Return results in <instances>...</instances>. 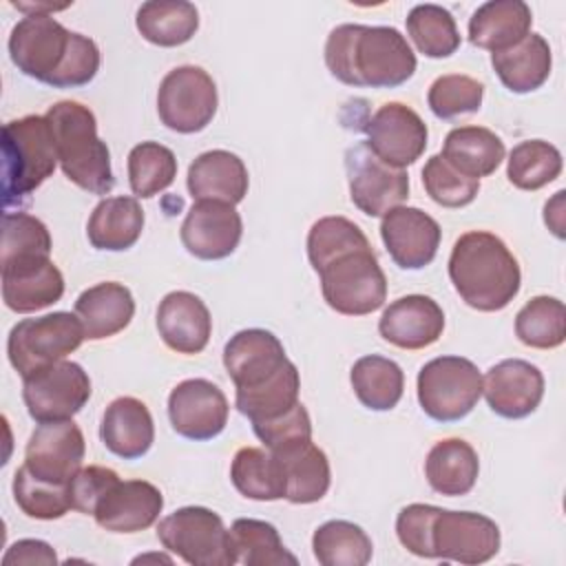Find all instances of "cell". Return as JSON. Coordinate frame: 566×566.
I'll list each match as a JSON object with an SVG mask.
<instances>
[{
  "label": "cell",
  "instance_id": "obj_1",
  "mask_svg": "<svg viewBox=\"0 0 566 566\" xmlns=\"http://www.w3.org/2000/svg\"><path fill=\"white\" fill-rule=\"evenodd\" d=\"M307 259L321 279L325 303L345 316L382 307L387 279L365 232L347 217H323L307 232Z\"/></svg>",
  "mask_w": 566,
  "mask_h": 566
},
{
  "label": "cell",
  "instance_id": "obj_2",
  "mask_svg": "<svg viewBox=\"0 0 566 566\" xmlns=\"http://www.w3.org/2000/svg\"><path fill=\"white\" fill-rule=\"evenodd\" d=\"M9 55L18 71L53 88L84 86L99 71L97 44L51 13H27L11 29Z\"/></svg>",
  "mask_w": 566,
  "mask_h": 566
},
{
  "label": "cell",
  "instance_id": "obj_3",
  "mask_svg": "<svg viewBox=\"0 0 566 566\" xmlns=\"http://www.w3.org/2000/svg\"><path fill=\"white\" fill-rule=\"evenodd\" d=\"M329 73L347 86L396 88L416 73V55L394 27L338 24L325 42Z\"/></svg>",
  "mask_w": 566,
  "mask_h": 566
},
{
  "label": "cell",
  "instance_id": "obj_4",
  "mask_svg": "<svg viewBox=\"0 0 566 566\" xmlns=\"http://www.w3.org/2000/svg\"><path fill=\"white\" fill-rule=\"evenodd\" d=\"M449 279L460 298L478 312H500L520 292V263L493 232H464L449 256Z\"/></svg>",
  "mask_w": 566,
  "mask_h": 566
},
{
  "label": "cell",
  "instance_id": "obj_5",
  "mask_svg": "<svg viewBox=\"0 0 566 566\" xmlns=\"http://www.w3.org/2000/svg\"><path fill=\"white\" fill-rule=\"evenodd\" d=\"M44 117L64 177L91 195H108L115 186L111 153L97 135L93 111L80 102L62 99L49 106Z\"/></svg>",
  "mask_w": 566,
  "mask_h": 566
},
{
  "label": "cell",
  "instance_id": "obj_6",
  "mask_svg": "<svg viewBox=\"0 0 566 566\" xmlns=\"http://www.w3.org/2000/svg\"><path fill=\"white\" fill-rule=\"evenodd\" d=\"M53 135L44 115H24L2 128V203L20 208L57 166Z\"/></svg>",
  "mask_w": 566,
  "mask_h": 566
},
{
  "label": "cell",
  "instance_id": "obj_7",
  "mask_svg": "<svg viewBox=\"0 0 566 566\" xmlns=\"http://www.w3.org/2000/svg\"><path fill=\"white\" fill-rule=\"evenodd\" d=\"M166 551L190 566H232L237 551L221 515L206 506H184L166 515L157 526Z\"/></svg>",
  "mask_w": 566,
  "mask_h": 566
},
{
  "label": "cell",
  "instance_id": "obj_8",
  "mask_svg": "<svg viewBox=\"0 0 566 566\" xmlns=\"http://www.w3.org/2000/svg\"><path fill=\"white\" fill-rule=\"evenodd\" d=\"M420 409L438 422H455L473 411L482 396V374L469 358L438 356L418 371Z\"/></svg>",
  "mask_w": 566,
  "mask_h": 566
},
{
  "label": "cell",
  "instance_id": "obj_9",
  "mask_svg": "<svg viewBox=\"0 0 566 566\" xmlns=\"http://www.w3.org/2000/svg\"><path fill=\"white\" fill-rule=\"evenodd\" d=\"M84 338V327L77 314L53 312L38 318H24L9 332V363L22 378H27L51 363L64 360Z\"/></svg>",
  "mask_w": 566,
  "mask_h": 566
},
{
  "label": "cell",
  "instance_id": "obj_10",
  "mask_svg": "<svg viewBox=\"0 0 566 566\" xmlns=\"http://www.w3.org/2000/svg\"><path fill=\"white\" fill-rule=\"evenodd\" d=\"M219 106L217 84L201 66L168 71L157 91V113L166 128L190 135L203 130Z\"/></svg>",
  "mask_w": 566,
  "mask_h": 566
},
{
  "label": "cell",
  "instance_id": "obj_11",
  "mask_svg": "<svg viewBox=\"0 0 566 566\" xmlns=\"http://www.w3.org/2000/svg\"><path fill=\"white\" fill-rule=\"evenodd\" d=\"M22 400L35 422L71 420L91 398V378L73 360L51 363L22 378Z\"/></svg>",
  "mask_w": 566,
  "mask_h": 566
},
{
  "label": "cell",
  "instance_id": "obj_12",
  "mask_svg": "<svg viewBox=\"0 0 566 566\" xmlns=\"http://www.w3.org/2000/svg\"><path fill=\"white\" fill-rule=\"evenodd\" d=\"M345 170L352 203L369 217H385L389 210L402 206L409 197L407 170L391 168L380 161L365 142L347 148Z\"/></svg>",
  "mask_w": 566,
  "mask_h": 566
},
{
  "label": "cell",
  "instance_id": "obj_13",
  "mask_svg": "<svg viewBox=\"0 0 566 566\" xmlns=\"http://www.w3.org/2000/svg\"><path fill=\"white\" fill-rule=\"evenodd\" d=\"M431 548L436 559L484 564L500 551V528L482 513L438 509L431 524Z\"/></svg>",
  "mask_w": 566,
  "mask_h": 566
},
{
  "label": "cell",
  "instance_id": "obj_14",
  "mask_svg": "<svg viewBox=\"0 0 566 566\" xmlns=\"http://www.w3.org/2000/svg\"><path fill=\"white\" fill-rule=\"evenodd\" d=\"M363 128L367 133V148L391 168L405 170L427 148V124L402 102L382 104Z\"/></svg>",
  "mask_w": 566,
  "mask_h": 566
},
{
  "label": "cell",
  "instance_id": "obj_15",
  "mask_svg": "<svg viewBox=\"0 0 566 566\" xmlns=\"http://www.w3.org/2000/svg\"><path fill=\"white\" fill-rule=\"evenodd\" d=\"M86 453L82 429L71 420L38 422L24 449V469L51 484H71Z\"/></svg>",
  "mask_w": 566,
  "mask_h": 566
},
{
  "label": "cell",
  "instance_id": "obj_16",
  "mask_svg": "<svg viewBox=\"0 0 566 566\" xmlns=\"http://www.w3.org/2000/svg\"><path fill=\"white\" fill-rule=\"evenodd\" d=\"M228 413L230 405L226 394L206 378L181 380L168 396L172 429L195 442L217 438L228 424Z\"/></svg>",
  "mask_w": 566,
  "mask_h": 566
},
{
  "label": "cell",
  "instance_id": "obj_17",
  "mask_svg": "<svg viewBox=\"0 0 566 566\" xmlns=\"http://www.w3.org/2000/svg\"><path fill=\"white\" fill-rule=\"evenodd\" d=\"M243 234L241 214L226 201H195L181 223L184 248L201 261L230 256Z\"/></svg>",
  "mask_w": 566,
  "mask_h": 566
},
{
  "label": "cell",
  "instance_id": "obj_18",
  "mask_svg": "<svg viewBox=\"0 0 566 566\" xmlns=\"http://www.w3.org/2000/svg\"><path fill=\"white\" fill-rule=\"evenodd\" d=\"M380 237L398 268L422 270L436 259L442 230L424 210L398 206L382 217Z\"/></svg>",
  "mask_w": 566,
  "mask_h": 566
},
{
  "label": "cell",
  "instance_id": "obj_19",
  "mask_svg": "<svg viewBox=\"0 0 566 566\" xmlns=\"http://www.w3.org/2000/svg\"><path fill=\"white\" fill-rule=\"evenodd\" d=\"M482 394L493 413L520 420L539 407L544 398V376L539 367L528 360L506 358L486 371Z\"/></svg>",
  "mask_w": 566,
  "mask_h": 566
},
{
  "label": "cell",
  "instance_id": "obj_20",
  "mask_svg": "<svg viewBox=\"0 0 566 566\" xmlns=\"http://www.w3.org/2000/svg\"><path fill=\"white\" fill-rule=\"evenodd\" d=\"M287 363L290 358L285 356L283 343L261 327L237 332L223 347V365L237 391L268 382Z\"/></svg>",
  "mask_w": 566,
  "mask_h": 566
},
{
  "label": "cell",
  "instance_id": "obj_21",
  "mask_svg": "<svg viewBox=\"0 0 566 566\" xmlns=\"http://www.w3.org/2000/svg\"><path fill=\"white\" fill-rule=\"evenodd\" d=\"M0 265L2 301L18 314L44 310L64 294V276L51 256H24Z\"/></svg>",
  "mask_w": 566,
  "mask_h": 566
},
{
  "label": "cell",
  "instance_id": "obj_22",
  "mask_svg": "<svg viewBox=\"0 0 566 566\" xmlns=\"http://www.w3.org/2000/svg\"><path fill=\"white\" fill-rule=\"evenodd\" d=\"M164 509L161 491L146 480H117L95 504V522L111 533L150 528Z\"/></svg>",
  "mask_w": 566,
  "mask_h": 566
},
{
  "label": "cell",
  "instance_id": "obj_23",
  "mask_svg": "<svg viewBox=\"0 0 566 566\" xmlns=\"http://www.w3.org/2000/svg\"><path fill=\"white\" fill-rule=\"evenodd\" d=\"M442 329L444 312L424 294H407L389 303L378 321L380 336L400 349H424L442 336Z\"/></svg>",
  "mask_w": 566,
  "mask_h": 566
},
{
  "label": "cell",
  "instance_id": "obj_24",
  "mask_svg": "<svg viewBox=\"0 0 566 566\" xmlns=\"http://www.w3.org/2000/svg\"><path fill=\"white\" fill-rule=\"evenodd\" d=\"M157 329L166 347L177 354H199L212 334V318L206 303L192 292H170L157 307Z\"/></svg>",
  "mask_w": 566,
  "mask_h": 566
},
{
  "label": "cell",
  "instance_id": "obj_25",
  "mask_svg": "<svg viewBox=\"0 0 566 566\" xmlns=\"http://www.w3.org/2000/svg\"><path fill=\"white\" fill-rule=\"evenodd\" d=\"M188 192L195 201L241 203L248 195V168L243 159L230 150L201 153L188 166Z\"/></svg>",
  "mask_w": 566,
  "mask_h": 566
},
{
  "label": "cell",
  "instance_id": "obj_26",
  "mask_svg": "<svg viewBox=\"0 0 566 566\" xmlns=\"http://www.w3.org/2000/svg\"><path fill=\"white\" fill-rule=\"evenodd\" d=\"M285 473V500L292 504H312L325 497L332 482L329 460L312 438H301L270 449Z\"/></svg>",
  "mask_w": 566,
  "mask_h": 566
},
{
  "label": "cell",
  "instance_id": "obj_27",
  "mask_svg": "<svg viewBox=\"0 0 566 566\" xmlns=\"http://www.w3.org/2000/svg\"><path fill=\"white\" fill-rule=\"evenodd\" d=\"M99 438L117 458L137 460L146 455L155 442V424L148 407L133 396L115 398L104 409Z\"/></svg>",
  "mask_w": 566,
  "mask_h": 566
},
{
  "label": "cell",
  "instance_id": "obj_28",
  "mask_svg": "<svg viewBox=\"0 0 566 566\" xmlns=\"http://www.w3.org/2000/svg\"><path fill=\"white\" fill-rule=\"evenodd\" d=\"M533 13L522 0H489L469 20V42L491 53L506 51L531 33Z\"/></svg>",
  "mask_w": 566,
  "mask_h": 566
},
{
  "label": "cell",
  "instance_id": "obj_29",
  "mask_svg": "<svg viewBox=\"0 0 566 566\" xmlns=\"http://www.w3.org/2000/svg\"><path fill=\"white\" fill-rule=\"evenodd\" d=\"M75 314L82 321L84 336L88 340L111 338L133 321L135 298L126 285L104 281L77 296Z\"/></svg>",
  "mask_w": 566,
  "mask_h": 566
},
{
  "label": "cell",
  "instance_id": "obj_30",
  "mask_svg": "<svg viewBox=\"0 0 566 566\" xmlns=\"http://www.w3.org/2000/svg\"><path fill=\"white\" fill-rule=\"evenodd\" d=\"M144 230V210L135 197L102 199L86 223V237L95 250L124 252L137 243Z\"/></svg>",
  "mask_w": 566,
  "mask_h": 566
},
{
  "label": "cell",
  "instance_id": "obj_31",
  "mask_svg": "<svg viewBox=\"0 0 566 566\" xmlns=\"http://www.w3.org/2000/svg\"><path fill=\"white\" fill-rule=\"evenodd\" d=\"M504 142L484 126H458L442 144V159L469 179L489 177L504 159Z\"/></svg>",
  "mask_w": 566,
  "mask_h": 566
},
{
  "label": "cell",
  "instance_id": "obj_32",
  "mask_svg": "<svg viewBox=\"0 0 566 566\" xmlns=\"http://www.w3.org/2000/svg\"><path fill=\"white\" fill-rule=\"evenodd\" d=\"M478 473V453L462 438H444L436 442L424 460L427 482L440 495H467L475 486Z\"/></svg>",
  "mask_w": 566,
  "mask_h": 566
},
{
  "label": "cell",
  "instance_id": "obj_33",
  "mask_svg": "<svg viewBox=\"0 0 566 566\" xmlns=\"http://www.w3.org/2000/svg\"><path fill=\"white\" fill-rule=\"evenodd\" d=\"M491 64L500 82L517 95L537 91L551 75L553 55L548 42L539 33H528L515 46L491 53Z\"/></svg>",
  "mask_w": 566,
  "mask_h": 566
},
{
  "label": "cell",
  "instance_id": "obj_34",
  "mask_svg": "<svg viewBox=\"0 0 566 566\" xmlns=\"http://www.w3.org/2000/svg\"><path fill=\"white\" fill-rule=\"evenodd\" d=\"M137 31L157 46L186 44L199 29V11L186 0H148L137 9Z\"/></svg>",
  "mask_w": 566,
  "mask_h": 566
},
{
  "label": "cell",
  "instance_id": "obj_35",
  "mask_svg": "<svg viewBox=\"0 0 566 566\" xmlns=\"http://www.w3.org/2000/svg\"><path fill=\"white\" fill-rule=\"evenodd\" d=\"M230 480L243 497L259 502L281 500L287 491L281 462L270 449L259 447H243L234 453Z\"/></svg>",
  "mask_w": 566,
  "mask_h": 566
},
{
  "label": "cell",
  "instance_id": "obj_36",
  "mask_svg": "<svg viewBox=\"0 0 566 566\" xmlns=\"http://www.w3.org/2000/svg\"><path fill=\"white\" fill-rule=\"evenodd\" d=\"M349 380L360 405L371 411L394 409L405 391V374L400 365L378 354L358 358L352 367Z\"/></svg>",
  "mask_w": 566,
  "mask_h": 566
},
{
  "label": "cell",
  "instance_id": "obj_37",
  "mask_svg": "<svg viewBox=\"0 0 566 566\" xmlns=\"http://www.w3.org/2000/svg\"><path fill=\"white\" fill-rule=\"evenodd\" d=\"M298 389H301V376L296 365L290 360L268 382L254 389L237 391L234 405L252 424L265 422L294 409L298 405Z\"/></svg>",
  "mask_w": 566,
  "mask_h": 566
},
{
  "label": "cell",
  "instance_id": "obj_38",
  "mask_svg": "<svg viewBox=\"0 0 566 566\" xmlns=\"http://www.w3.org/2000/svg\"><path fill=\"white\" fill-rule=\"evenodd\" d=\"M312 548L323 566H365L374 553L369 535L347 520L321 524L312 535Z\"/></svg>",
  "mask_w": 566,
  "mask_h": 566
},
{
  "label": "cell",
  "instance_id": "obj_39",
  "mask_svg": "<svg viewBox=\"0 0 566 566\" xmlns=\"http://www.w3.org/2000/svg\"><path fill=\"white\" fill-rule=\"evenodd\" d=\"M230 539L237 551V562L245 566H281L298 559L283 546L279 531L263 520L239 517L230 526Z\"/></svg>",
  "mask_w": 566,
  "mask_h": 566
},
{
  "label": "cell",
  "instance_id": "obj_40",
  "mask_svg": "<svg viewBox=\"0 0 566 566\" xmlns=\"http://www.w3.org/2000/svg\"><path fill=\"white\" fill-rule=\"evenodd\" d=\"M515 336L533 349H555L566 338V307L555 296L531 298L515 316Z\"/></svg>",
  "mask_w": 566,
  "mask_h": 566
},
{
  "label": "cell",
  "instance_id": "obj_41",
  "mask_svg": "<svg viewBox=\"0 0 566 566\" xmlns=\"http://www.w3.org/2000/svg\"><path fill=\"white\" fill-rule=\"evenodd\" d=\"M407 33L416 49L433 60L449 57L460 46V33L453 15L440 4H416L407 13Z\"/></svg>",
  "mask_w": 566,
  "mask_h": 566
},
{
  "label": "cell",
  "instance_id": "obj_42",
  "mask_svg": "<svg viewBox=\"0 0 566 566\" xmlns=\"http://www.w3.org/2000/svg\"><path fill=\"white\" fill-rule=\"evenodd\" d=\"M177 177L175 153L159 142H142L128 153V184L135 197L150 199Z\"/></svg>",
  "mask_w": 566,
  "mask_h": 566
},
{
  "label": "cell",
  "instance_id": "obj_43",
  "mask_svg": "<svg viewBox=\"0 0 566 566\" xmlns=\"http://www.w3.org/2000/svg\"><path fill=\"white\" fill-rule=\"evenodd\" d=\"M562 172V153L544 139H526L513 146L506 177L520 190H539Z\"/></svg>",
  "mask_w": 566,
  "mask_h": 566
},
{
  "label": "cell",
  "instance_id": "obj_44",
  "mask_svg": "<svg viewBox=\"0 0 566 566\" xmlns=\"http://www.w3.org/2000/svg\"><path fill=\"white\" fill-rule=\"evenodd\" d=\"M13 500L27 517L60 520L71 511L69 484H51L20 467L13 475Z\"/></svg>",
  "mask_w": 566,
  "mask_h": 566
},
{
  "label": "cell",
  "instance_id": "obj_45",
  "mask_svg": "<svg viewBox=\"0 0 566 566\" xmlns=\"http://www.w3.org/2000/svg\"><path fill=\"white\" fill-rule=\"evenodd\" d=\"M484 99V84L460 73L440 75L429 86V108L440 119H453L458 115L478 113Z\"/></svg>",
  "mask_w": 566,
  "mask_h": 566
},
{
  "label": "cell",
  "instance_id": "obj_46",
  "mask_svg": "<svg viewBox=\"0 0 566 566\" xmlns=\"http://www.w3.org/2000/svg\"><path fill=\"white\" fill-rule=\"evenodd\" d=\"M24 256H51L49 228L33 214L4 212L2 214V250L0 263Z\"/></svg>",
  "mask_w": 566,
  "mask_h": 566
},
{
  "label": "cell",
  "instance_id": "obj_47",
  "mask_svg": "<svg viewBox=\"0 0 566 566\" xmlns=\"http://www.w3.org/2000/svg\"><path fill=\"white\" fill-rule=\"evenodd\" d=\"M422 186L431 201L442 208H464L469 206L480 190L478 179H469L453 170L442 155H431L422 168Z\"/></svg>",
  "mask_w": 566,
  "mask_h": 566
},
{
  "label": "cell",
  "instance_id": "obj_48",
  "mask_svg": "<svg viewBox=\"0 0 566 566\" xmlns=\"http://www.w3.org/2000/svg\"><path fill=\"white\" fill-rule=\"evenodd\" d=\"M438 509L440 506H431V504H409L398 513L396 535L409 553L418 557L436 559L431 548V524Z\"/></svg>",
  "mask_w": 566,
  "mask_h": 566
},
{
  "label": "cell",
  "instance_id": "obj_49",
  "mask_svg": "<svg viewBox=\"0 0 566 566\" xmlns=\"http://www.w3.org/2000/svg\"><path fill=\"white\" fill-rule=\"evenodd\" d=\"M252 429L265 449H274L301 438H312V420L301 402L274 420L254 422Z\"/></svg>",
  "mask_w": 566,
  "mask_h": 566
},
{
  "label": "cell",
  "instance_id": "obj_50",
  "mask_svg": "<svg viewBox=\"0 0 566 566\" xmlns=\"http://www.w3.org/2000/svg\"><path fill=\"white\" fill-rule=\"evenodd\" d=\"M119 480V475L108 469V467H84L80 469L71 484H69V495H71V509L80 511L84 515H93L95 504L99 497Z\"/></svg>",
  "mask_w": 566,
  "mask_h": 566
},
{
  "label": "cell",
  "instance_id": "obj_51",
  "mask_svg": "<svg viewBox=\"0 0 566 566\" xmlns=\"http://www.w3.org/2000/svg\"><path fill=\"white\" fill-rule=\"evenodd\" d=\"M57 555L55 551L42 542V539H18L9 546V551L2 557L4 566L11 564H55Z\"/></svg>",
  "mask_w": 566,
  "mask_h": 566
}]
</instances>
